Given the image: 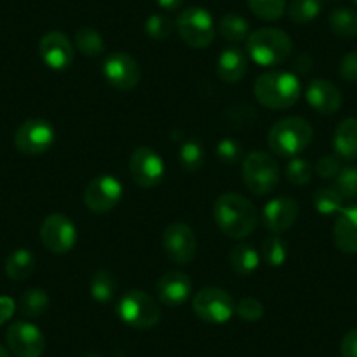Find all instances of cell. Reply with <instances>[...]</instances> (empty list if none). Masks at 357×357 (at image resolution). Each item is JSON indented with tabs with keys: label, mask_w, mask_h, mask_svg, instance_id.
<instances>
[{
	"label": "cell",
	"mask_w": 357,
	"mask_h": 357,
	"mask_svg": "<svg viewBox=\"0 0 357 357\" xmlns=\"http://www.w3.org/2000/svg\"><path fill=\"white\" fill-rule=\"evenodd\" d=\"M214 221L229 238H245L257 226V212L249 198L238 193H225L214 204Z\"/></svg>",
	"instance_id": "obj_1"
},
{
	"label": "cell",
	"mask_w": 357,
	"mask_h": 357,
	"mask_svg": "<svg viewBox=\"0 0 357 357\" xmlns=\"http://www.w3.org/2000/svg\"><path fill=\"white\" fill-rule=\"evenodd\" d=\"M300 95V79L289 70L264 72L254 82V97L270 111H286L293 107Z\"/></svg>",
	"instance_id": "obj_2"
},
{
	"label": "cell",
	"mask_w": 357,
	"mask_h": 357,
	"mask_svg": "<svg viewBox=\"0 0 357 357\" xmlns=\"http://www.w3.org/2000/svg\"><path fill=\"white\" fill-rule=\"evenodd\" d=\"M312 137H314V130L307 119L300 116H289L277 121L270 128L268 146L279 156L296 158L310 146Z\"/></svg>",
	"instance_id": "obj_3"
},
{
	"label": "cell",
	"mask_w": 357,
	"mask_h": 357,
	"mask_svg": "<svg viewBox=\"0 0 357 357\" xmlns=\"http://www.w3.org/2000/svg\"><path fill=\"white\" fill-rule=\"evenodd\" d=\"M249 56L261 67H275L284 63L293 53V40L284 30L259 29L247 37Z\"/></svg>",
	"instance_id": "obj_4"
},
{
	"label": "cell",
	"mask_w": 357,
	"mask_h": 357,
	"mask_svg": "<svg viewBox=\"0 0 357 357\" xmlns=\"http://www.w3.org/2000/svg\"><path fill=\"white\" fill-rule=\"evenodd\" d=\"M242 177L250 193L257 197L270 195L279 184V165L272 154L252 151L247 154L242 165Z\"/></svg>",
	"instance_id": "obj_5"
},
{
	"label": "cell",
	"mask_w": 357,
	"mask_h": 357,
	"mask_svg": "<svg viewBox=\"0 0 357 357\" xmlns=\"http://www.w3.org/2000/svg\"><path fill=\"white\" fill-rule=\"evenodd\" d=\"M118 315L135 329H151L160 322L161 308L154 298L140 289H130L118 303Z\"/></svg>",
	"instance_id": "obj_6"
},
{
	"label": "cell",
	"mask_w": 357,
	"mask_h": 357,
	"mask_svg": "<svg viewBox=\"0 0 357 357\" xmlns=\"http://www.w3.org/2000/svg\"><path fill=\"white\" fill-rule=\"evenodd\" d=\"M178 36L190 47L204 50L214 40L215 26L211 13L204 8H188L178 15L175 22Z\"/></svg>",
	"instance_id": "obj_7"
},
{
	"label": "cell",
	"mask_w": 357,
	"mask_h": 357,
	"mask_svg": "<svg viewBox=\"0 0 357 357\" xmlns=\"http://www.w3.org/2000/svg\"><path fill=\"white\" fill-rule=\"evenodd\" d=\"M236 303L228 291L221 287H204L193 298V312L208 324H225L235 314Z\"/></svg>",
	"instance_id": "obj_8"
},
{
	"label": "cell",
	"mask_w": 357,
	"mask_h": 357,
	"mask_svg": "<svg viewBox=\"0 0 357 357\" xmlns=\"http://www.w3.org/2000/svg\"><path fill=\"white\" fill-rule=\"evenodd\" d=\"M54 144V128L46 119H29L16 130L15 146L26 156L47 153Z\"/></svg>",
	"instance_id": "obj_9"
},
{
	"label": "cell",
	"mask_w": 357,
	"mask_h": 357,
	"mask_svg": "<svg viewBox=\"0 0 357 357\" xmlns=\"http://www.w3.org/2000/svg\"><path fill=\"white\" fill-rule=\"evenodd\" d=\"M163 250L168 259L175 264H190L197 254V235L186 222H170L165 228Z\"/></svg>",
	"instance_id": "obj_10"
},
{
	"label": "cell",
	"mask_w": 357,
	"mask_h": 357,
	"mask_svg": "<svg viewBox=\"0 0 357 357\" xmlns=\"http://www.w3.org/2000/svg\"><path fill=\"white\" fill-rule=\"evenodd\" d=\"M130 174L140 188L160 186L165 177V163L153 147H137L130 158Z\"/></svg>",
	"instance_id": "obj_11"
},
{
	"label": "cell",
	"mask_w": 357,
	"mask_h": 357,
	"mask_svg": "<svg viewBox=\"0 0 357 357\" xmlns=\"http://www.w3.org/2000/svg\"><path fill=\"white\" fill-rule=\"evenodd\" d=\"M40 240L53 254H65L74 249L77 242V229L67 215L51 214L40 225Z\"/></svg>",
	"instance_id": "obj_12"
},
{
	"label": "cell",
	"mask_w": 357,
	"mask_h": 357,
	"mask_svg": "<svg viewBox=\"0 0 357 357\" xmlns=\"http://www.w3.org/2000/svg\"><path fill=\"white\" fill-rule=\"evenodd\" d=\"M123 197V184L114 175H100L88 184L84 191V204L89 212L105 214L119 204Z\"/></svg>",
	"instance_id": "obj_13"
},
{
	"label": "cell",
	"mask_w": 357,
	"mask_h": 357,
	"mask_svg": "<svg viewBox=\"0 0 357 357\" xmlns=\"http://www.w3.org/2000/svg\"><path fill=\"white\" fill-rule=\"evenodd\" d=\"M104 77L119 91H132L140 82L139 61L128 53L116 51L104 60Z\"/></svg>",
	"instance_id": "obj_14"
},
{
	"label": "cell",
	"mask_w": 357,
	"mask_h": 357,
	"mask_svg": "<svg viewBox=\"0 0 357 357\" xmlns=\"http://www.w3.org/2000/svg\"><path fill=\"white\" fill-rule=\"evenodd\" d=\"M8 347L16 357H40L46 350V340L36 324L26 321H16L9 326Z\"/></svg>",
	"instance_id": "obj_15"
},
{
	"label": "cell",
	"mask_w": 357,
	"mask_h": 357,
	"mask_svg": "<svg viewBox=\"0 0 357 357\" xmlns=\"http://www.w3.org/2000/svg\"><path fill=\"white\" fill-rule=\"evenodd\" d=\"M300 207L298 202L291 197H277L268 202L263 208V225L272 235L289 231L296 222Z\"/></svg>",
	"instance_id": "obj_16"
},
{
	"label": "cell",
	"mask_w": 357,
	"mask_h": 357,
	"mask_svg": "<svg viewBox=\"0 0 357 357\" xmlns=\"http://www.w3.org/2000/svg\"><path fill=\"white\" fill-rule=\"evenodd\" d=\"M39 54L53 70H65L74 61V46L63 32H47L39 43Z\"/></svg>",
	"instance_id": "obj_17"
},
{
	"label": "cell",
	"mask_w": 357,
	"mask_h": 357,
	"mask_svg": "<svg viewBox=\"0 0 357 357\" xmlns=\"http://www.w3.org/2000/svg\"><path fill=\"white\" fill-rule=\"evenodd\" d=\"M156 291L163 305L170 308L181 307L190 300L191 293H193V282L184 272L174 270V272H167L165 275H161V279L158 280Z\"/></svg>",
	"instance_id": "obj_18"
},
{
	"label": "cell",
	"mask_w": 357,
	"mask_h": 357,
	"mask_svg": "<svg viewBox=\"0 0 357 357\" xmlns=\"http://www.w3.org/2000/svg\"><path fill=\"white\" fill-rule=\"evenodd\" d=\"M307 102L321 114H335L342 107V93L328 79H314L307 86Z\"/></svg>",
	"instance_id": "obj_19"
},
{
	"label": "cell",
	"mask_w": 357,
	"mask_h": 357,
	"mask_svg": "<svg viewBox=\"0 0 357 357\" xmlns=\"http://www.w3.org/2000/svg\"><path fill=\"white\" fill-rule=\"evenodd\" d=\"M333 240L342 252L357 254V205L340 212L333 228Z\"/></svg>",
	"instance_id": "obj_20"
},
{
	"label": "cell",
	"mask_w": 357,
	"mask_h": 357,
	"mask_svg": "<svg viewBox=\"0 0 357 357\" xmlns=\"http://www.w3.org/2000/svg\"><path fill=\"white\" fill-rule=\"evenodd\" d=\"M247 54L238 47H228L218 58V75L228 84L242 81L247 74Z\"/></svg>",
	"instance_id": "obj_21"
},
{
	"label": "cell",
	"mask_w": 357,
	"mask_h": 357,
	"mask_svg": "<svg viewBox=\"0 0 357 357\" xmlns=\"http://www.w3.org/2000/svg\"><path fill=\"white\" fill-rule=\"evenodd\" d=\"M333 147L336 154L345 160H356L357 158V119L347 118L336 126L335 137H333Z\"/></svg>",
	"instance_id": "obj_22"
},
{
	"label": "cell",
	"mask_w": 357,
	"mask_h": 357,
	"mask_svg": "<svg viewBox=\"0 0 357 357\" xmlns=\"http://www.w3.org/2000/svg\"><path fill=\"white\" fill-rule=\"evenodd\" d=\"M259 252L250 243H240V245L233 247L229 252V264H231L233 272L240 277L252 275L259 266Z\"/></svg>",
	"instance_id": "obj_23"
},
{
	"label": "cell",
	"mask_w": 357,
	"mask_h": 357,
	"mask_svg": "<svg viewBox=\"0 0 357 357\" xmlns=\"http://www.w3.org/2000/svg\"><path fill=\"white\" fill-rule=\"evenodd\" d=\"M36 270V257L30 250L16 249L6 259V273L11 280H25Z\"/></svg>",
	"instance_id": "obj_24"
},
{
	"label": "cell",
	"mask_w": 357,
	"mask_h": 357,
	"mask_svg": "<svg viewBox=\"0 0 357 357\" xmlns=\"http://www.w3.org/2000/svg\"><path fill=\"white\" fill-rule=\"evenodd\" d=\"M50 307V296L44 289H39V287H32V289H26L25 293L20 296L18 303H16V308L20 310V314L23 317H39Z\"/></svg>",
	"instance_id": "obj_25"
},
{
	"label": "cell",
	"mask_w": 357,
	"mask_h": 357,
	"mask_svg": "<svg viewBox=\"0 0 357 357\" xmlns=\"http://www.w3.org/2000/svg\"><path fill=\"white\" fill-rule=\"evenodd\" d=\"M116 291H118V280L114 273L109 270H98L97 273H93L89 282V294L95 301L102 305L109 303L116 296Z\"/></svg>",
	"instance_id": "obj_26"
},
{
	"label": "cell",
	"mask_w": 357,
	"mask_h": 357,
	"mask_svg": "<svg viewBox=\"0 0 357 357\" xmlns=\"http://www.w3.org/2000/svg\"><path fill=\"white\" fill-rule=\"evenodd\" d=\"M329 29L342 39L357 37V11L349 8H338L329 15Z\"/></svg>",
	"instance_id": "obj_27"
},
{
	"label": "cell",
	"mask_w": 357,
	"mask_h": 357,
	"mask_svg": "<svg viewBox=\"0 0 357 357\" xmlns=\"http://www.w3.org/2000/svg\"><path fill=\"white\" fill-rule=\"evenodd\" d=\"M219 33L228 43H242L250 36V25L243 16L240 15H225L219 22Z\"/></svg>",
	"instance_id": "obj_28"
},
{
	"label": "cell",
	"mask_w": 357,
	"mask_h": 357,
	"mask_svg": "<svg viewBox=\"0 0 357 357\" xmlns=\"http://www.w3.org/2000/svg\"><path fill=\"white\" fill-rule=\"evenodd\" d=\"M261 257L268 266L277 268L282 266L287 261L289 250H287V243L280 238L279 235H270L264 238L263 245H261Z\"/></svg>",
	"instance_id": "obj_29"
},
{
	"label": "cell",
	"mask_w": 357,
	"mask_h": 357,
	"mask_svg": "<svg viewBox=\"0 0 357 357\" xmlns=\"http://www.w3.org/2000/svg\"><path fill=\"white\" fill-rule=\"evenodd\" d=\"M75 47L86 56H100L105 51V43L100 33L93 29H81L75 32Z\"/></svg>",
	"instance_id": "obj_30"
},
{
	"label": "cell",
	"mask_w": 357,
	"mask_h": 357,
	"mask_svg": "<svg viewBox=\"0 0 357 357\" xmlns=\"http://www.w3.org/2000/svg\"><path fill=\"white\" fill-rule=\"evenodd\" d=\"M322 4L321 0H293L287 9L289 20L296 25H305L310 23L321 15Z\"/></svg>",
	"instance_id": "obj_31"
},
{
	"label": "cell",
	"mask_w": 357,
	"mask_h": 357,
	"mask_svg": "<svg viewBox=\"0 0 357 357\" xmlns=\"http://www.w3.org/2000/svg\"><path fill=\"white\" fill-rule=\"evenodd\" d=\"M314 207L319 214L333 215L343 211V197L335 188H322L314 193Z\"/></svg>",
	"instance_id": "obj_32"
},
{
	"label": "cell",
	"mask_w": 357,
	"mask_h": 357,
	"mask_svg": "<svg viewBox=\"0 0 357 357\" xmlns=\"http://www.w3.org/2000/svg\"><path fill=\"white\" fill-rule=\"evenodd\" d=\"M178 161L186 172H198L205 163V151L198 140H188L181 146Z\"/></svg>",
	"instance_id": "obj_33"
},
{
	"label": "cell",
	"mask_w": 357,
	"mask_h": 357,
	"mask_svg": "<svg viewBox=\"0 0 357 357\" xmlns=\"http://www.w3.org/2000/svg\"><path fill=\"white\" fill-rule=\"evenodd\" d=\"M250 11L264 22H275L286 13V0H247Z\"/></svg>",
	"instance_id": "obj_34"
},
{
	"label": "cell",
	"mask_w": 357,
	"mask_h": 357,
	"mask_svg": "<svg viewBox=\"0 0 357 357\" xmlns=\"http://www.w3.org/2000/svg\"><path fill=\"white\" fill-rule=\"evenodd\" d=\"M335 190L343 197V200H352L357 197V167H345L336 175Z\"/></svg>",
	"instance_id": "obj_35"
},
{
	"label": "cell",
	"mask_w": 357,
	"mask_h": 357,
	"mask_svg": "<svg viewBox=\"0 0 357 357\" xmlns=\"http://www.w3.org/2000/svg\"><path fill=\"white\" fill-rule=\"evenodd\" d=\"M312 165L303 158H293L286 167V175L294 186H307L312 181Z\"/></svg>",
	"instance_id": "obj_36"
},
{
	"label": "cell",
	"mask_w": 357,
	"mask_h": 357,
	"mask_svg": "<svg viewBox=\"0 0 357 357\" xmlns=\"http://www.w3.org/2000/svg\"><path fill=\"white\" fill-rule=\"evenodd\" d=\"M175 23L170 18L163 15H153L146 22V33L147 37L154 40H165L174 32Z\"/></svg>",
	"instance_id": "obj_37"
},
{
	"label": "cell",
	"mask_w": 357,
	"mask_h": 357,
	"mask_svg": "<svg viewBox=\"0 0 357 357\" xmlns=\"http://www.w3.org/2000/svg\"><path fill=\"white\" fill-rule=\"evenodd\" d=\"M257 114L254 111V107L245 104L233 105L226 111V121L229 123L235 128H247V126H252L256 123Z\"/></svg>",
	"instance_id": "obj_38"
},
{
	"label": "cell",
	"mask_w": 357,
	"mask_h": 357,
	"mask_svg": "<svg viewBox=\"0 0 357 357\" xmlns=\"http://www.w3.org/2000/svg\"><path fill=\"white\" fill-rule=\"evenodd\" d=\"M235 314L245 322H257L259 319H263L264 307L257 298H242L240 301H236Z\"/></svg>",
	"instance_id": "obj_39"
},
{
	"label": "cell",
	"mask_w": 357,
	"mask_h": 357,
	"mask_svg": "<svg viewBox=\"0 0 357 357\" xmlns=\"http://www.w3.org/2000/svg\"><path fill=\"white\" fill-rule=\"evenodd\" d=\"M215 154L225 165H236L242 160V146L236 140L225 139L215 147Z\"/></svg>",
	"instance_id": "obj_40"
},
{
	"label": "cell",
	"mask_w": 357,
	"mask_h": 357,
	"mask_svg": "<svg viewBox=\"0 0 357 357\" xmlns=\"http://www.w3.org/2000/svg\"><path fill=\"white\" fill-rule=\"evenodd\" d=\"M338 74L343 81L357 82V50L350 51L342 58L338 67Z\"/></svg>",
	"instance_id": "obj_41"
},
{
	"label": "cell",
	"mask_w": 357,
	"mask_h": 357,
	"mask_svg": "<svg viewBox=\"0 0 357 357\" xmlns=\"http://www.w3.org/2000/svg\"><path fill=\"white\" fill-rule=\"evenodd\" d=\"M340 170H342V167H340L338 158L335 156H322L315 165V172L322 178H335Z\"/></svg>",
	"instance_id": "obj_42"
},
{
	"label": "cell",
	"mask_w": 357,
	"mask_h": 357,
	"mask_svg": "<svg viewBox=\"0 0 357 357\" xmlns=\"http://www.w3.org/2000/svg\"><path fill=\"white\" fill-rule=\"evenodd\" d=\"M340 354H342V357H357V328L343 336Z\"/></svg>",
	"instance_id": "obj_43"
},
{
	"label": "cell",
	"mask_w": 357,
	"mask_h": 357,
	"mask_svg": "<svg viewBox=\"0 0 357 357\" xmlns=\"http://www.w3.org/2000/svg\"><path fill=\"white\" fill-rule=\"evenodd\" d=\"M16 301L9 296H0V326L15 315Z\"/></svg>",
	"instance_id": "obj_44"
},
{
	"label": "cell",
	"mask_w": 357,
	"mask_h": 357,
	"mask_svg": "<svg viewBox=\"0 0 357 357\" xmlns=\"http://www.w3.org/2000/svg\"><path fill=\"white\" fill-rule=\"evenodd\" d=\"M312 63H314V61H312L310 54L301 53L294 58V70L301 72V74H307V72H310Z\"/></svg>",
	"instance_id": "obj_45"
},
{
	"label": "cell",
	"mask_w": 357,
	"mask_h": 357,
	"mask_svg": "<svg viewBox=\"0 0 357 357\" xmlns=\"http://www.w3.org/2000/svg\"><path fill=\"white\" fill-rule=\"evenodd\" d=\"M156 2L161 9H165V11H177V9L183 6L184 0H156Z\"/></svg>",
	"instance_id": "obj_46"
},
{
	"label": "cell",
	"mask_w": 357,
	"mask_h": 357,
	"mask_svg": "<svg viewBox=\"0 0 357 357\" xmlns=\"http://www.w3.org/2000/svg\"><path fill=\"white\" fill-rule=\"evenodd\" d=\"M0 357H11V356H9L8 349H4V347H2V345H0Z\"/></svg>",
	"instance_id": "obj_47"
},
{
	"label": "cell",
	"mask_w": 357,
	"mask_h": 357,
	"mask_svg": "<svg viewBox=\"0 0 357 357\" xmlns=\"http://www.w3.org/2000/svg\"><path fill=\"white\" fill-rule=\"evenodd\" d=\"M354 4H356V6H357V0H354Z\"/></svg>",
	"instance_id": "obj_48"
},
{
	"label": "cell",
	"mask_w": 357,
	"mask_h": 357,
	"mask_svg": "<svg viewBox=\"0 0 357 357\" xmlns=\"http://www.w3.org/2000/svg\"><path fill=\"white\" fill-rule=\"evenodd\" d=\"M321 2H322V0H321Z\"/></svg>",
	"instance_id": "obj_49"
}]
</instances>
